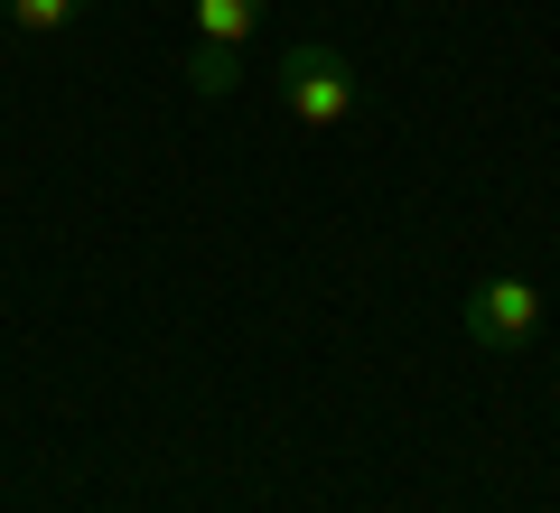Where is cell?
<instances>
[{"label": "cell", "mask_w": 560, "mask_h": 513, "mask_svg": "<svg viewBox=\"0 0 560 513\" xmlns=\"http://www.w3.org/2000/svg\"><path fill=\"white\" fill-rule=\"evenodd\" d=\"M10 20H20L28 38H47V28H66V20H84V0H10Z\"/></svg>", "instance_id": "5"}, {"label": "cell", "mask_w": 560, "mask_h": 513, "mask_svg": "<svg viewBox=\"0 0 560 513\" xmlns=\"http://www.w3.org/2000/svg\"><path fill=\"white\" fill-rule=\"evenodd\" d=\"M541 327V290L533 280H477V290H467V336H477V346H523V336Z\"/></svg>", "instance_id": "2"}, {"label": "cell", "mask_w": 560, "mask_h": 513, "mask_svg": "<svg viewBox=\"0 0 560 513\" xmlns=\"http://www.w3.org/2000/svg\"><path fill=\"white\" fill-rule=\"evenodd\" d=\"M197 10V38H215V47H243L261 28V0H187Z\"/></svg>", "instance_id": "4"}, {"label": "cell", "mask_w": 560, "mask_h": 513, "mask_svg": "<svg viewBox=\"0 0 560 513\" xmlns=\"http://www.w3.org/2000/svg\"><path fill=\"white\" fill-rule=\"evenodd\" d=\"M234 84H243V57H234V47H215V38H197V47H187V94L224 103Z\"/></svg>", "instance_id": "3"}, {"label": "cell", "mask_w": 560, "mask_h": 513, "mask_svg": "<svg viewBox=\"0 0 560 513\" xmlns=\"http://www.w3.org/2000/svg\"><path fill=\"white\" fill-rule=\"evenodd\" d=\"M280 103L308 131H337V121H355V66L337 47H280Z\"/></svg>", "instance_id": "1"}]
</instances>
